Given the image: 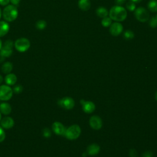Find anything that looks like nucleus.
<instances>
[{"instance_id":"1","label":"nucleus","mask_w":157,"mask_h":157,"mask_svg":"<svg viewBox=\"0 0 157 157\" xmlns=\"http://www.w3.org/2000/svg\"><path fill=\"white\" fill-rule=\"evenodd\" d=\"M109 17L117 22L123 21L127 17L126 10L121 6H114L109 11Z\"/></svg>"},{"instance_id":"2","label":"nucleus","mask_w":157,"mask_h":157,"mask_svg":"<svg viewBox=\"0 0 157 157\" xmlns=\"http://www.w3.org/2000/svg\"><path fill=\"white\" fill-rule=\"evenodd\" d=\"M18 15V10L17 6L12 4H8L5 6L2 12V15L7 22H12L15 20Z\"/></svg>"},{"instance_id":"3","label":"nucleus","mask_w":157,"mask_h":157,"mask_svg":"<svg viewBox=\"0 0 157 157\" xmlns=\"http://www.w3.org/2000/svg\"><path fill=\"white\" fill-rule=\"evenodd\" d=\"M81 133V129L77 124H73L66 129L64 136L69 140H74L78 137Z\"/></svg>"},{"instance_id":"4","label":"nucleus","mask_w":157,"mask_h":157,"mask_svg":"<svg viewBox=\"0 0 157 157\" xmlns=\"http://www.w3.org/2000/svg\"><path fill=\"white\" fill-rule=\"evenodd\" d=\"M30 45V41L26 37L18 38L15 41L14 43L15 49L19 52H26L29 48Z\"/></svg>"},{"instance_id":"5","label":"nucleus","mask_w":157,"mask_h":157,"mask_svg":"<svg viewBox=\"0 0 157 157\" xmlns=\"http://www.w3.org/2000/svg\"><path fill=\"white\" fill-rule=\"evenodd\" d=\"M12 88L7 85L0 86V100L3 101H9L13 96Z\"/></svg>"},{"instance_id":"6","label":"nucleus","mask_w":157,"mask_h":157,"mask_svg":"<svg viewBox=\"0 0 157 157\" xmlns=\"http://www.w3.org/2000/svg\"><path fill=\"white\" fill-rule=\"evenodd\" d=\"M136 18L140 22H145L149 20L150 15L148 12L142 7H138L134 10Z\"/></svg>"},{"instance_id":"7","label":"nucleus","mask_w":157,"mask_h":157,"mask_svg":"<svg viewBox=\"0 0 157 157\" xmlns=\"http://www.w3.org/2000/svg\"><path fill=\"white\" fill-rule=\"evenodd\" d=\"M14 46V43L12 40H7L2 44V48L0 50V53L5 57L7 58L12 55L13 53V47Z\"/></svg>"},{"instance_id":"8","label":"nucleus","mask_w":157,"mask_h":157,"mask_svg":"<svg viewBox=\"0 0 157 157\" xmlns=\"http://www.w3.org/2000/svg\"><path fill=\"white\" fill-rule=\"evenodd\" d=\"M58 104L64 109L70 110L74 107L75 102L71 97H64L58 101Z\"/></svg>"},{"instance_id":"9","label":"nucleus","mask_w":157,"mask_h":157,"mask_svg":"<svg viewBox=\"0 0 157 157\" xmlns=\"http://www.w3.org/2000/svg\"><path fill=\"white\" fill-rule=\"evenodd\" d=\"M123 30V25L118 22H115L110 26L109 32L113 36H118L122 33Z\"/></svg>"},{"instance_id":"10","label":"nucleus","mask_w":157,"mask_h":157,"mask_svg":"<svg viewBox=\"0 0 157 157\" xmlns=\"http://www.w3.org/2000/svg\"><path fill=\"white\" fill-rule=\"evenodd\" d=\"M90 126L96 130L99 129L102 125V121L101 118L98 115H93L90 118Z\"/></svg>"},{"instance_id":"11","label":"nucleus","mask_w":157,"mask_h":157,"mask_svg":"<svg viewBox=\"0 0 157 157\" xmlns=\"http://www.w3.org/2000/svg\"><path fill=\"white\" fill-rule=\"evenodd\" d=\"M52 128L53 131L56 134L59 136H64L66 129L61 123L59 121H55L52 124Z\"/></svg>"},{"instance_id":"12","label":"nucleus","mask_w":157,"mask_h":157,"mask_svg":"<svg viewBox=\"0 0 157 157\" xmlns=\"http://www.w3.org/2000/svg\"><path fill=\"white\" fill-rule=\"evenodd\" d=\"M1 126L4 129H10L14 125V120L10 117H5L0 121Z\"/></svg>"},{"instance_id":"13","label":"nucleus","mask_w":157,"mask_h":157,"mask_svg":"<svg viewBox=\"0 0 157 157\" xmlns=\"http://www.w3.org/2000/svg\"><path fill=\"white\" fill-rule=\"evenodd\" d=\"M80 103L82 104L83 111L86 113H92L95 109V105L91 101H86L83 99H82L80 100Z\"/></svg>"},{"instance_id":"14","label":"nucleus","mask_w":157,"mask_h":157,"mask_svg":"<svg viewBox=\"0 0 157 157\" xmlns=\"http://www.w3.org/2000/svg\"><path fill=\"white\" fill-rule=\"evenodd\" d=\"M10 25L6 21H0V37L6 36L9 31Z\"/></svg>"},{"instance_id":"15","label":"nucleus","mask_w":157,"mask_h":157,"mask_svg":"<svg viewBox=\"0 0 157 157\" xmlns=\"http://www.w3.org/2000/svg\"><path fill=\"white\" fill-rule=\"evenodd\" d=\"M12 112V107L10 104L7 102H2L0 104V112L1 114L8 115Z\"/></svg>"},{"instance_id":"16","label":"nucleus","mask_w":157,"mask_h":157,"mask_svg":"<svg viewBox=\"0 0 157 157\" xmlns=\"http://www.w3.org/2000/svg\"><path fill=\"white\" fill-rule=\"evenodd\" d=\"M4 80L7 85L12 86V85H14L16 83L17 81V77L15 74L13 73H9L6 75L4 78Z\"/></svg>"},{"instance_id":"17","label":"nucleus","mask_w":157,"mask_h":157,"mask_svg":"<svg viewBox=\"0 0 157 157\" xmlns=\"http://www.w3.org/2000/svg\"><path fill=\"white\" fill-rule=\"evenodd\" d=\"M100 151V147L96 144H92L87 148V153L89 155H96Z\"/></svg>"},{"instance_id":"18","label":"nucleus","mask_w":157,"mask_h":157,"mask_svg":"<svg viewBox=\"0 0 157 157\" xmlns=\"http://www.w3.org/2000/svg\"><path fill=\"white\" fill-rule=\"evenodd\" d=\"M78 6L82 10L87 11L91 7V2L90 0H78Z\"/></svg>"},{"instance_id":"19","label":"nucleus","mask_w":157,"mask_h":157,"mask_svg":"<svg viewBox=\"0 0 157 157\" xmlns=\"http://www.w3.org/2000/svg\"><path fill=\"white\" fill-rule=\"evenodd\" d=\"M12 69H13V64L11 62H9V61L4 63L1 67L2 72L6 74L10 73Z\"/></svg>"},{"instance_id":"20","label":"nucleus","mask_w":157,"mask_h":157,"mask_svg":"<svg viewBox=\"0 0 157 157\" xmlns=\"http://www.w3.org/2000/svg\"><path fill=\"white\" fill-rule=\"evenodd\" d=\"M96 15L99 17L102 18L104 17H106L109 14V12H108L107 9L104 7H99L96 9Z\"/></svg>"},{"instance_id":"21","label":"nucleus","mask_w":157,"mask_h":157,"mask_svg":"<svg viewBox=\"0 0 157 157\" xmlns=\"http://www.w3.org/2000/svg\"><path fill=\"white\" fill-rule=\"evenodd\" d=\"M147 7L151 12H157V0H150L147 4Z\"/></svg>"},{"instance_id":"22","label":"nucleus","mask_w":157,"mask_h":157,"mask_svg":"<svg viewBox=\"0 0 157 157\" xmlns=\"http://www.w3.org/2000/svg\"><path fill=\"white\" fill-rule=\"evenodd\" d=\"M47 27V22L44 20H39L36 23V28L39 30H44Z\"/></svg>"},{"instance_id":"23","label":"nucleus","mask_w":157,"mask_h":157,"mask_svg":"<svg viewBox=\"0 0 157 157\" xmlns=\"http://www.w3.org/2000/svg\"><path fill=\"white\" fill-rule=\"evenodd\" d=\"M123 37L126 40H131L134 37V33L132 31L127 29L123 33Z\"/></svg>"},{"instance_id":"24","label":"nucleus","mask_w":157,"mask_h":157,"mask_svg":"<svg viewBox=\"0 0 157 157\" xmlns=\"http://www.w3.org/2000/svg\"><path fill=\"white\" fill-rule=\"evenodd\" d=\"M112 24V19L110 17H104L101 21V25L104 27H109Z\"/></svg>"},{"instance_id":"25","label":"nucleus","mask_w":157,"mask_h":157,"mask_svg":"<svg viewBox=\"0 0 157 157\" xmlns=\"http://www.w3.org/2000/svg\"><path fill=\"white\" fill-rule=\"evenodd\" d=\"M126 9L131 11V12H132V11H134L135 9H136V5H135V3H134L133 2H131V1H129L126 3Z\"/></svg>"},{"instance_id":"26","label":"nucleus","mask_w":157,"mask_h":157,"mask_svg":"<svg viewBox=\"0 0 157 157\" xmlns=\"http://www.w3.org/2000/svg\"><path fill=\"white\" fill-rule=\"evenodd\" d=\"M23 87L21 85H17L14 86L12 88L13 92L16 94L21 93L23 91Z\"/></svg>"},{"instance_id":"27","label":"nucleus","mask_w":157,"mask_h":157,"mask_svg":"<svg viewBox=\"0 0 157 157\" xmlns=\"http://www.w3.org/2000/svg\"><path fill=\"white\" fill-rule=\"evenodd\" d=\"M42 136L44 137H46V138L50 137L51 136H52L51 130L49 128H45L42 130Z\"/></svg>"},{"instance_id":"28","label":"nucleus","mask_w":157,"mask_h":157,"mask_svg":"<svg viewBox=\"0 0 157 157\" xmlns=\"http://www.w3.org/2000/svg\"><path fill=\"white\" fill-rule=\"evenodd\" d=\"M149 26L152 28H155L157 26V20L155 17H153L150 18L149 21Z\"/></svg>"},{"instance_id":"29","label":"nucleus","mask_w":157,"mask_h":157,"mask_svg":"<svg viewBox=\"0 0 157 157\" xmlns=\"http://www.w3.org/2000/svg\"><path fill=\"white\" fill-rule=\"evenodd\" d=\"M6 139V132L4 130V128H2L0 126V143L3 142Z\"/></svg>"},{"instance_id":"30","label":"nucleus","mask_w":157,"mask_h":157,"mask_svg":"<svg viewBox=\"0 0 157 157\" xmlns=\"http://www.w3.org/2000/svg\"><path fill=\"white\" fill-rule=\"evenodd\" d=\"M129 156L131 157H137V153L136 150L131 149L129 151Z\"/></svg>"},{"instance_id":"31","label":"nucleus","mask_w":157,"mask_h":157,"mask_svg":"<svg viewBox=\"0 0 157 157\" xmlns=\"http://www.w3.org/2000/svg\"><path fill=\"white\" fill-rule=\"evenodd\" d=\"M142 157H153V153L150 151H147L142 154Z\"/></svg>"},{"instance_id":"32","label":"nucleus","mask_w":157,"mask_h":157,"mask_svg":"<svg viewBox=\"0 0 157 157\" xmlns=\"http://www.w3.org/2000/svg\"><path fill=\"white\" fill-rule=\"evenodd\" d=\"M10 0H0V5L2 6H6L9 4Z\"/></svg>"},{"instance_id":"33","label":"nucleus","mask_w":157,"mask_h":157,"mask_svg":"<svg viewBox=\"0 0 157 157\" xmlns=\"http://www.w3.org/2000/svg\"><path fill=\"white\" fill-rule=\"evenodd\" d=\"M10 2L12 3V5H14L15 6H18L20 2V0H10Z\"/></svg>"},{"instance_id":"34","label":"nucleus","mask_w":157,"mask_h":157,"mask_svg":"<svg viewBox=\"0 0 157 157\" xmlns=\"http://www.w3.org/2000/svg\"><path fill=\"white\" fill-rule=\"evenodd\" d=\"M126 0H115V2L119 6V5H121L123 4L124 2H125Z\"/></svg>"},{"instance_id":"35","label":"nucleus","mask_w":157,"mask_h":157,"mask_svg":"<svg viewBox=\"0 0 157 157\" xmlns=\"http://www.w3.org/2000/svg\"><path fill=\"white\" fill-rule=\"evenodd\" d=\"M5 57L0 53V63H2L5 60Z\"/></svg>"},{"instance_id":"36","label":"nucleus","mask_w":157,"mask_h":157,"mask_svg":"<svg viewBox=\"0 0 157 157\" xmlns=\"http://www.w3.org/2000/svg\"><path fill=\"white\" fill-rule=\"evenodd\" d=\"M142 0H130V1L133 2L134 3H139L140 2H141Z\"/></svg>"},{"instance_id":"37","label":"nucleus","mask_w":157,"mask_h":157,"mask_svg":"<svg viewBox=\"0 0 157 157\" xmlns=\"http://www.w3.org/2000/svg\"><path fill=\"white\" fill-rule=\"evenodd\" d=\"M3 80H4V78H3L2 76L1 75H0V84L2 83V82H3Z\"/></svg>"},{"instance_id":"38","label":"nucleus","mask_w":157,"mask_h":157,"mask_svg":"<svg viewBox=\"0 0 157 157\" xmlns=\"http://www.w3.org/2000/svg\"><path fill=\"white\" fill-rule=\"evenodd\" d=\"M2 42L1 40L0 39V50H1V49L2 48Z\"/></svg>"},{"instance_id":"39","label":"nucleus","mask_w":157,"mask_h":157,"mask_svg":"<svg viewBox=\"0 0 157 157\" xmlns=\"http://www.w3.org/2000/svg\"><path fill=\"white\" fill-rule=\"evenodd\" d=\"M1 16H2V12H1V8H0V18H1Z\"/></svg>"},{"instance_id":"40","label":"nucleus","mask_w":157,"mask_h":157,"mask_svg":"<svg viewBox=\"0 0 157 157\" xmlns=\"http://www.w3.org/2000/svg\"><path fill=\"white\" fill-rule=\"evenodd\" d=\"M155 98H156V101H157V91H156V94H155Z\"/></svg>"},{"instance_id":"41","label":"nucleus","mask_w":157,"mask_h":157,"mask_svg":"<svg viewBox=\"0 0 157 157\" xmlns=\"http://www.w3.org/2000/svg\"><path fill=\"white\" fill-rule=\"evenodd\" d=\"M1 119H2V115H1V113L0 112V121H1Z\"/></svg>"},{"instance_id":"42","label":"nucleus","mask_w":157,"mask_h":157,"mask_svg":"<svg viewBox=\"0 0 157 157\" xmlns=\"http://www.w3.org/2000/svg\"><path fill=\"white\" fill-rule=\"evenodd\" d=\"M155 18H156V20H157V14H156V17H155Z\"/></svg>"},{"instance_id":"43","label":"nucleus","mask_w":157,"mask_h":157,"mask_svg":"<svg viewBox=\"0 0 157 157\" xmlns=\"http://www.w3.org/2000/svg\"><path fill=\"white\" fill-rule=\"evenodd\" d=\"M0 101H1V100H0Z\"/></svg>"}]
</instances>
